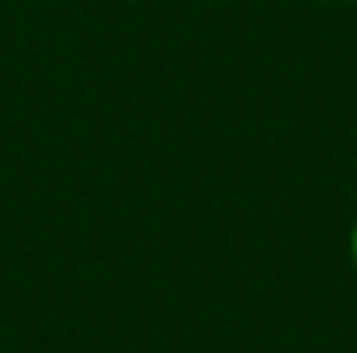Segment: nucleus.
Masks as SVG:
<instances>
[{
  "mask_svg": "<svg viewBox=\"0 0 357 353\" xmlns=\"http://www.w3.org/2000/svg\"><path fill=\"white\" fill-rule=\"evenodd\" d=\"M347 253H351V263H354V270H357V222H354V229H351V239H347Z\"/></svg>",
  "mask_w": 357,
  "mask_h": 353,
  "instance_id": "f257e3e1",
  "label": "nucleus"
}]
</instances>
